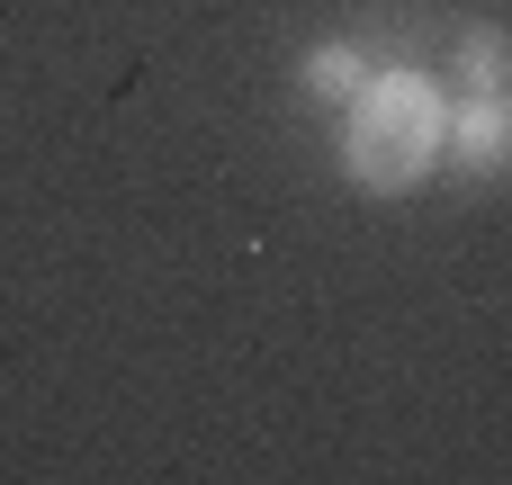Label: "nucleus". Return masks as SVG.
I'll list each match as a JSON object with an SVG mask.
<instances>
[{
    "instance_id": "4",
    "label": "nucleus",
    "mask_w": 512,
    "mask_h": 485,
    "mask_svg": "<svg viewBox=\"0 0 512 485\" xmlns=\"http://www.w3.org/2000/svg\"><path fill=\"white\" fill-rule=\"evenodd\" d=\"M450 90H512V27L468 18L450 45Z\"/></svg>"
},
{
    "instance_id": "3",
    "label": "nucleus",
    "mask_w": 512,
    "mask_h": 485,
    "mask_svg": "<svg viewBox=\"0 0 512 485\" xmlns=\"http://www.w3.org/2000/svg\"><path fill=\"white\" fill-rule=\"evenodd\" d=\"M378 63H369V45H351V36H324V45H306V63H297V99L306 108H351L360 99V81H369Z\"/></svg>"
},
{
    "instance_id": "2",
    "label": "nucleus",
    "mask_w": 512,
    "mask_h": 485,
    "mask_svg": "<svg viewBox=\"0 0 512 485\" xmlns=\"http://www.w3.org/2000/svg\"><path fill=\"white\" fill-rule=\"evenodd\" d=\"M441 162L459 180H504L512 171V90H450V144Z\"/></svg>"
},
{
    "instance_id": "1",
    "label": "nucleus",
    "mask_w": 512,
    "mask_h": 485,
    "mask_svg": "<svg viewBox=\"0 0 512 485\" xmlns=\"http://www.w3.org/2000/svg\"><path fill=\"white\" fill-rule=\"evenodd\" d=\"M441 144H450V81H432L423 63H378L360 81V99L342 108V171L369 198L432 189Z\"/></svg>"
}]
</instances>
